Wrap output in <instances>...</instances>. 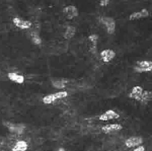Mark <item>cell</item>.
Instances as JSON below:
<instances>
[{
	"label": "cell",
	"mask_w": 152,
	"mask_h": 151,
	"mask_svg": "<svg viewBox=\"0 0 152 151\" xmlns=\"http://www.w3.org/2000/svg\"><path fill=\"white\" fill-rule=\"evenodd\" d=\"M150 16V12L146 8H142L138 11L132 12L128 16V20L135 21L140 19H145Z\"/></svg>",
	"instance_id": "obj_8"
},
{
	"label": "cell",
	"mask_w": 152,
	"mask_h": 151,
	"mask_svg": "<svg viewBox=\"0 0 152 151\" xmlns=\"http://www.w3.org/2000/svg\"><path fill=\"white\" fill-rule=\"evenodd\" d=\"M110 4V0H100L99 2V5L100 7H107Z\"/></svg>",
	"instance_id": "obj_20"
},
{
	"label": "cell",
	"mask_w": 152,
	"mask_h": 151,
	"mask_svg": "<svg viewBox=\"0 0 152 151\" xmlns=\"http://www.w3.org/2000/svg\"><path fill=\"white\" fill-rule=\"evenodd\" d=\"M67 83V81L62 79L54 80L52 81V85L54 88L57 89H64L66 88Z\"/></svg>",
	"instance_id": "obj_17"
},
{
	"label": "cell",
	"mask_w": 152,
	"mask_h": 151,
	"mask_svg": "<svg viewBox=\"0 0 152 151\" xmlns=\"http://www.w3.org/2000/svg\"><path fill=\"white\" fill-rule=\"evenodd\" d=\"M100 58L103 63L107 64L112 62L116 57V53L112 49H104L100 52Z\"/></svg>",
	"instance_id": "obj_7"
},
{
	"label": "cell",
	"mask_w": 152,
	"mask_h": 151,
	"mask_svg": "<svg viewBox=\"0 0 152 151\" xmlns=\"http://www.w3.org/2000/svg\"><path fill=\"white\" fill-rule=\"evenodd\" d=\"M99 23L104 26L109 35H113L116 30V22L114 18L110 16H102L99 17Z\"/></svg>",
	"instance_id": "obj_1"
},
{
	"label": "cell",
	"mask_w": 152,
	"mask_h": 151,
	"mask_svg": "<svg viewBox=\"0 0 152 151\" xmlns=\"http://www.w3.org/2000/svg\"><path fill=\"white\" fill-rule=\"evenodd\" d=\"M77 33L76 26L73 25H68L65 28L63 37L65 40L70 41L74 38Z\"/></svg>",
	"instance_id": "obj_13"
},
{
	"label": "cell",
	"mask_w": 152,
	"mask_h": 151,
	"mask_svg": "<svg viewBox=\"0 0 152 151\" xmlns=\"http://www.w3.org/2000/svg\"><path fill=\"white\" fill-rule=\"evenodd\" d=\"M8 78L12 82L16 83L23 84L24 81V77L23 76L19 75L16 73H9L8 74Z\"/></svg>",
	"instance_id": "obj_16"
},
{
	"label": "cell",
	"mask_w": 152,
	"mask_h": 151,
	"mask_svg": "<svg viewBox=\"0 0 152 151\" xmlns=\"http://www.w3.org/2000/svg\"><path fill=\"white\" fill-rule=\"evenodd\" d=\"M13 23L16 26L23 30L28 29L32 25L31 21L24 20L19 18H14L13 19Z\"/></svg>",
	"instance_id": "obj_14"
},
{
	"label": "cell",
	"mask_w": 152,
	"mask_h": 151,
	"mask_svg": "<svg viewBox=\"0 0 152 151\" xmlns=\"http://www.w3.org/2000/svg\"><path fill=\"white\" fill-rule=\"evenodd\" d=\"M68 96L66 91H61L54 93L49 94L43 98V102L46 104H52V103L59 99L65 98Z\"/></svg>",
	"instance_id": "obj_4"
},
{
	"label": "cell",
	"mask_w": 152,
	"mask_h": 151,
	"mask_svg": "<svg viewBox=\"0 0 152 151\" xmlns=\"http://www.w3.org/2000/svg\"><path fill=\"white\" fill-rule=\"evenodd\" d=\"M4 125L12 133L17 134L18 135H20L24 132L26 126L22 123H13L10 122H5Z\"/></svg>",
	"instance_id": "obj_6"
},
{
	"label": "cell",
	"mask_w": 152,
	"mask_h": 151,
	"mask_svg": "<svg viewBox=\"0 0 152 151\" xmlns=\"http://www.w3.org/2000/svg\"><path fill=\"white\" fill-rule=\"evenodd\" d=\"M152 91L149 90H143L140 102L142 104H146L152 100Z\"/></svg>",
	"instance_id": "obj_18"
},
{
	"label": "cell",
	"mask_w": 152,
	"mask_h": 151,
	"mask_svg": "<svg viewBox=\"0 0 152 151\" xmlns=\"http://www.w3.org/2000/svg\"><path fill=\"white\" fill-rule=\"evenodd\" d=\"M66 151V150L64 147H60V148H58L57 150H56V151Z\"/></svg>",
	"instance_id": "obj_22"
},
{
	"label": "cell",
	"mask_w": 152,
	"mask_h": 151,
	"mask_svg": "<svg viewBox=\"0 0 152 151\" xmlns=\"http://www.w3.org/2000/svg\"><path fill=\"white\" fill-rule=\"evenodd\" d=\"M133 70L138 74L150 73L152 70V62L148 60L137 61L133 66Z\"/></svg>",
	"instance_id": "obj_2"
},
{
	"label": "cell",
	"mask_w": 152,
	"mask_h": 151,
	"mask_svg": "<svg viewBox=\"0 0 152 151\" xmlns=\"http://www.w3.org/2000/svg\"><path fill=\"white\" fill-rule=\"evenodd\" d=\"M28 145L26 141L21 140L16 142L12 149V151H26L28 149Z\"/></svg>",
	"instance_id": "obj_15"
},
{
	"label": "cell",
	"mask_w": 152,
	"mask_h": 151,
	"mask_svg": "<svg viewBox=\"0 0 152 151\" xmlns=\"http://www.w3.org/2000/svg\"><path fill=\"white\" fill-rule=\"evenodd\" d=\"M143 89L140 85H135L132 88L128 93V97L137 101H140L142 98Z\"/></svg>",
	"instance_id": "obj_10"
},
{
	"label": "cell",
	"mask_w": 152,
	"mask_h": 151,
	"mask_svg": "<svg viewBox=\"0 0 152 151\" xmlns=\"http://www.w3.org/2000/svg\"><path fill=\"white\" fill-rule=\"evenodd\" d=\"M62 13L66 19L72 20L78 17L79 12L76 6L74 5H68L62 9Z\"/></svg>",
	"instance_id": "obj_5"
},
{
	"label": "cell",
	"mask_w": 152,
	"mask_h": 151,
	"mask_svg": "<svg viewBox=\"0 0 152 151\" xmlns=\"http://www.w3.org/2000/svg\"><path fill=\"white\" fill-rule=\"evenodd\" d=\"M132 151H145V148L142 146H138Z\"/></svg>",
	"instance_id": "obj_21"
},
{
	"label": "cell",
	"mask_w": 152,
	"mask_h": 151,
	"mask_svg": "<svg viewBox=\"0 0 152 151\" xmlns=\"http://www.w3.org/2000/svg\"><path fill=\"white\" fill-rule=\"evenodd\" d=\"M31 38L33 43L37 45H39L42 42L40 36L38 33H37L36 32L31 33Z\"/></svg>",
	"instance_id": "obj_19"
},
{
	"label": "cell",
	"mask_w": 152,
	"mask_h": 151,
	"mask_svg": "<svg viewBox=\"0 0 152 151\" xmlns=\"http://www.w3.org/2000/svg\"><path fill=\"white\" fill-rule=\"evenodd\" d=\"M143 140L142 137L140 136H133L126 139L125 144L128 148H132L140 146L142 144Z\"/></svg>",
	"instance_id": "obj_12"
},
{
	"label": "cell",
	"mask_w": 152,
	"mask_h": 151,
	"mask_svg": "<svg viewBox=\"0 0 152 151\" xmlns=\"http://www.w3.org/2000/svg\"><path fill=\"white\" fill-rule=\"evenodd\" d=\"M120 114L114 109H107L99 116V120L102 121H108L116 120L120 118Z\"/></svg>",
	"instance_id": "obj_9"
},
{
	"label": "cell",
	"mask_w": 152,
	"mask_h": 151,
	"mask_svg": "<svg viewBox=\"0 0 152 151\" xmlns=\"http://www.w3.org/2000/svg\"><path fill=\"white\" fill-rule=\"evenodd\" d=\"M123 126L119 123L108 124L104 125L101 128L104 133L108 134L116 131H119L123 129Z\"/></svg>",
	"instance_id": "obj_11"
},
{
	"label": "cell",
	"mask_w": 152,
	"mask_h": 151,
	"mask_svg": "<svg viewBox=\"0 0 152 151\" xmlns=\"http://www.w3.org/2000/svg\"><path fill=\"white\" fill-rule=\"evenodd\" d=\"M99 40V35L96 34H90L87 37V41L88 51L94 56L97 55Z\"/></svg>",
	"instance_id": "obj_3"
}]
</instances>
